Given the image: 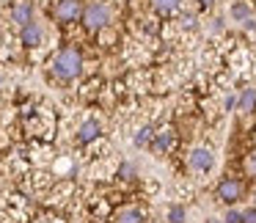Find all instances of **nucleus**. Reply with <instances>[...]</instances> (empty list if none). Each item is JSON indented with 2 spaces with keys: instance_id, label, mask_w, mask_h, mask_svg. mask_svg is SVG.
Returning a JSON list of instances; mask_svg holds the SVG:
<instances>
[{
  "instance_id": "nucleus-1",
  "label": "nucleus",
  "mask_w": 256,
  "mask_h": 223,
  "mask_svg": "<svg viewBox=\"0 0 256 223\" xmlns=\"http://www.w3.org/2000/svg\"><path fill=\"white\" fill-rule=\"evenodd\" d=\"M50 72L56 80L61 83H72L83 74V52L78 50L74 44H66L50 58Z\"/></svg>"
},
{
  "instance_id": "nucleus-2",
  "label": "nucleus",
  "mask_w": 256,
  "mask_h": 223,
  "mask_svg": "<svg viewBox=\"0 0 256 223\" xmlns=\"http://www.w3.org/2000/svg\"><path fill=\"white\" fill-rule=\"evenodd\" d=\"M80 22H83V28L88 30V34H102V30L110 28L113 12H110V6H108V3L94 0V3H88V6L83 8V17H80Z\"/></svg>"
},
{
  "instance_id": "nucleus-3",
  "label": "nucleus",
  "mask_w": 256,
  "mask_h": 223,
  "mask_svg": "<svg viewBox=\"0 0 256 223\" xmlns=\"http://www.w3.org/2000/svg\"><path fill=\"white\" fill-rule=\"evenodd\" d=\"M245 179H240V176H223L220 179V184H218V198L223 201V204H228V206H234L237 201H242L245 198Z\"/></svg>"
},
{
  "instance_id": "nucleus-4",
  "label": "nucleus",
  "mask_w": 256,
  "mask_h": 223,
  "mask_svg": "<svg viewBox=\"0 0 256 223\" xmlns=\"http://www.w3.org/2000/svg\"><path fill=\"white\" fill-rule=\"evenodd\" d=\"M83 0H56L52 6V20L58 25H72L83 17Z\"/></svg>"
},
{
  "instance_id": "nucleus-5",
  "label": "nucleus",
  "mask_w": 256,
  "mask_h": 223,
  "mask_svg": "<svg viewBox=\"0 0 256 223\" xmlns=\"http://www.w3.org/2000/svg\"><path fill=\"white\" fill-rule=\"evenodd\" d=\"M176 146V127L174 124H162L160 130H154V140H152V152L154 154H168Z\"/></svg>"
},
{
  "instance_id": "nucleus-6",
  "label": "nucleus",
  "mask_w": 256,
  "mask_h": 223,
  "mask_svg": "<svg viewBox=\"0 0 256 223\" xmlns=\"http://www.w3.org/2000/svg\"><path fill=\"white\" fill-rule=\"evenodd\" d=\"M8 20L17 28H25L28 22H34V3L30 0H14L12 6H8Z\"/></svg>"
},
{
  "instance_id": "nucleus-7",
  "label": "nucleus",
  "mask_w": 256,
  "mask_h": 223,
  "mask_svg": "<svg viewBox=\"0 0 256 223\" xmlns=\"http://www.w3.org/2000/svg\"><path fill=\"white\" fill-rule=\"evenodd\" d=\"M188 166L193 168V171H198V174H206V171H212V166H215V154H212L206 146H198V149L190 152Z\"/></svg>"
},
{
  "instance_id": "nucleus-8",
  "label": "nucleus",
  "mask_w": 256,
  "mask_h": 223,
  "mask_svg": "<svg viewBox=\"0 0 256 223\" xmlns=\"http://www.w3.org/2000/svg\"><path fill=\"white\" fill-rule=\"evenodd\" d=\"M144 220H146L144 210H140V206H132V204L118 206L110 215V223H144Z\"/></svg>"
},
{
  "instance_id": "nucleus-9",
  "label": "nucleus",
  "mask_w": 256,
  "mask_h": 223,
  "mask_svg": "<svg viewBox=\"0 0 256 223\" xmlns=\"http://www.w3.org/2000/svg\"><path fill=\"white\" fill-rule=\"evenodd\" d=\"M100 135H102V124L96 122V118H86L78 127V135H74V138H78L80 146H88V144H94Z\"/></svg>"
},
{
  "instance_id": "nucleus-10",
  "label": "nucleus",
  "mask_w": 256,
  "mask_h": 223,
  "mask_svg": "<svg viewBox=\"0 0 256 223\" xmlns=\"http://www.w3.org/2000/svg\"><path fill=\"white\" fill-rule=\"evenodd\" d=\"M20 39H22L25 47H39L42 39H44V28H42V22H28L25 28H20Z\"/></svg>"
},
{
  "instance_id": "nucleus-11",
  "label": "nucleus",
  "mask_w": 256,
  "mask_h": 223,
  "mask_svg": "<svg viewBox=\"0 0 256 223\" xmlns=\"http://www.w3.org/2000/svg\"><path fill=\"white\" fill-rule=\"evenodd\" d=\"M179 6H182V0H152V12H154L160 20L176 17V14H179Z\"/></svg>"
},
{
  "instance_id": "nucleus-12",
  "label": "nucleus",
  "mask_w": 256,
  "mask_h": 223,
  "mask_svg": "<svg viewBox=\"0 0 256 223\" xmlns=\"http://www.w3.org/2000/svg\"><path fill=\"white\" fill-rule=\"evenodd\" d=\"M237 110L240 113H254L256 110V88H245L237 96Z\"/></svg>"
},
{
  "instance_id": "nucleus-13",
  "label": "nucleus",
  "mask_w": 256,
  "mask_h": 223,
  "mask_svg": "<svg viewBox=\"0 0 256 223\" xmlns=\"http://www.w3.org/2000/svg\"><path fill=\"white\" fill-rule=\"evenodd\" d=\"M152 140H154V130L146 124V127H140L138 132H135V138H132V144L138 146V149H144V146H152Z\"/></svg>"
},
{
  "instance_id": "nucleus-14",
  "label": "nucleus",
  "mask_w": 256,
  "mask_h": 223,
  "mask_svg": "<svg viewBox=\"0 0 256 223\" xmlns=\"http://www.w3.org/2000/svg\"><path fill=\"white\" fill-rule=\"evenodd\" d=\"M232 17H234V22H245V20H250V8H248V3H234L232 6Z\"/></svg>"
},
{
  "instance_id": "nucleus-15",
  "label": "nucleus",
  "mask_w": 256,
  "mask_h": 223,
  "mask_svg": "<svg viewBox=\"0 0 256 223\" xmlns=\"http://www.w3.org/2000/svg\"><path fill=\"white\" fill-rule=\"evenodd\" d=\"M242 171H245V176L256 179V149H250L248 154H245V160H242Z\"/></svg>"
},
{
  "instance_id": "nucleus-16",
  "label": "nucleus",
  "mask_w": 256,
  "mask_h": 223,
  "mask_svg": "<svg viewBox=\"0 0 256 223\" xmlns=\"http://www.w3.org/2000/svg\"><path fill=\"white\" fill-rule=\"evenodd\" d=\"M184 218H188V212H184L182 204H171V206H168V223H184Z\"/></svg>"
},
{
  "instance_id": "nucleus-17",
  "label": "nucleus",
  "mask_w": 256,
  "mask_h": 223,
  "mask_svg": "<svg viewBox=\"0 0 256 223\" xmlns=\"http://www.w3.org/2000/svg\"><path fill=\"white\" fill-rule=\"evenodd\" d=\"M118 176H122V179H132L135 176V166H132V162H124V166L118 168Z\"/></svg>"
},
{
  "instance_id": "nucleus-18",
  "label": "nucleus",
  "mask_w": 256,
  "mask_h": 223,
  "mask_svg": "<svg viewBox=\"0 0 256 223\" xmlns=\"http://www.w3.org/2000/svg\"><path fill=\"white\" fill-rule=\"evenodd\" d=\"M223 223H242V212H240V210H228L226 218H223Z\"/></svg>"
},
{
  "instance_id": "nucleus-19",
  "label": "nucleus",
  "mask_w": 256,
  "mask_h": 223,
  "mask_svg": "<svg viewBox=\"0 0 256 223\" xmlns=\"http://www.w3.org/2000/svg\"><path fill=\"white\" fill-rule=\"evenodd\" d=\"M242 223H256V206H250V210L242 212Z\"/></svg>"
},
{
  "instance_id": "nucleus-20",
  "label": "nucleus",
  "mask_w": 256,
  "mask_h": 223,
  "mask_svg": "<svg viewBox=\"0 0 256 223\" xmlns=\"http://www.w3.org/2000/svg\"><path fill=\"white\" fill-rule=\"evenodd\" d=\"M234 105H237V96H226V110H232Z\"/></svg>"
},
{
  "instance_id": "nucleus-21",
  "label": "nucleus",
  "mask_w": 256,
  "mask_h": 223,
  "mask_svg": "<svg viewBox=\"0 0 256 223\" xmlns=\"http://www.w3.org/2000/svg\"><path fill=\"white\" fill-rule=\"evenodd\" d=\"M198 3H201V8H210L212 3H215V0H198Z\"/></svg>"
}]
</instances>
